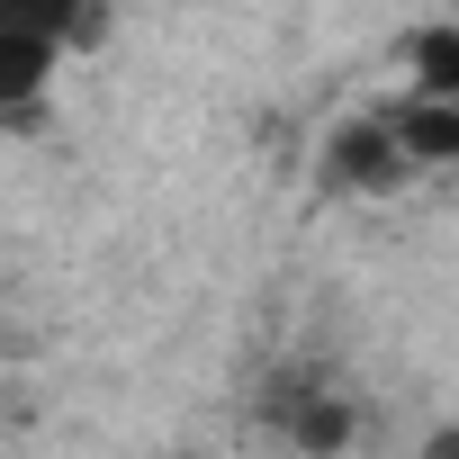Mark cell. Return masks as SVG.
I'll use <instances>...</instances> for the list:
<instances>
[{
    "mask_svg": "<svg viewBox=\"0 0 459 459\" xmlns=\"http://www.w3.org/2000/svg\"><path fill=\"white\" fill-rule=\"evenodd\" d=\"M405 180H414V162H405V144H396V126L378 108L333 117L316 135V189H333V198H396Z\"/></svg>",
    "mask_w": 459,
    "mask_h": 459,
    "instance_id": "cell-2",
    "label": "cell"
},
{
    "mask_svg": "<svg viewBox=\"0 0 459 459\" xmlns=\"http://www.w3.org/2000/svg\"><path fill=\"white\" fill-rule=\"evenodd\" d=\"M262 423H271L289 450H351V441H360V405H351L333 378H316V369L262 378Z\"/></svg>",
    "mask_w": 459,
    "mask_h": 459,
    "instance_id": "cell-3",
    "label": "cell"
},
{
    "mask_svg": "<svg viewBox=\"0 0 459 459\" xmlns=\"http://www.w3.org/2000/svg\"><path fill=\"white\" fill-rule=\"evenodd\" d=\"M378 117L396 126L414 180H423V171H459V100H441V91H405V100H378Z\"/></svg>",
    "mask_w": 459,
    "mask_h": 459,
    "instance_id": "cell-4",
    "label": "cell"
},
{
    "mask_svg": "<svg viewBox=\"0 0 459 459\" xmlns=\"http://www.w3.org/2000/svg\"><path fill=\"white\" fill-rule=\"evenodd\" d=\"M108 0H0V135L55 117V73L100 37Z\"/></svg>",
    "mask_w": 459,
    "mask_h": 459,
    "instance_id": "cell-1",
    "label": "cell"
},
{
    "mask_svg": "<svg viewBox=\"0 0 459 459\" xmlns=\"http://www.w3.org/2000/svg\"><path fill=\"white\" fill-rule=\"evenodd\" d=\"M396 55H405V91H441V100H459V19H423Z\"/></svg>",
    "mask_w": 459,
    "mask_h": 459,
    "instance_id": "cell-5",
    "label": "cell"
}]
</instances>
